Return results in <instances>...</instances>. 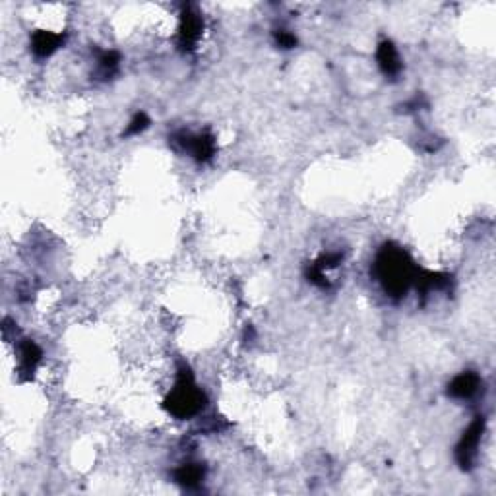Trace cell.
<instances>
[{
	"label": "cell",
	"instance_id": "6da1fadb",
	"mask_svg": "<svg viewBox=\"0 0 496 496\" xmlns=\"http://www.w3.org/2000/svg\"><path fill=\"white\" fill-rule=\"evenodd\" d=\"M378 274L386 291L393 295L405 293L409 283L413 281V266L407 254L400 248L384 250L378 258Z\"/></svg>",
	"mask_w": 496,
	"mask_h": 496
},
{
	"label": "cell",
	"instance_id": "7a4b0ae2",
	"mask_svg": "<svg viewBox=\"0 0 496 496\" xmlns=\"http://www.w3.org/2000/svg\"><path fill=\"white\" fill-rule=\"evenodd\" d=\"M167 407H169V413L179 417V419L192 417L200 411L202 392L196 388L190 376L180 374V378L177 380V384L167 400Z\"/></svg>",
	"mask_w": 496,
	"mask_h": 496
},
{
	"label": "cell",
	"instance_id": "3957f363",
	"mask_svg": "<svg viewBox=\"0 0 496 496\" xmlns=\"http://www.w3.org/2000/svg\"><path fill=\"white\" fill-rule=\"evenodd\" d=\"M482 436V420L477 419L475 423H471L469 428L463 434L462 442L458 446V460L462 463L463 467L465 465H471V462L475 460L477 450H479V444H481Z\"/></svg>",
	"mask_w": 496,
	"mask_h": 496
},
{
	"label": "cell",
	"instance_id": "277c9868",
	"mask_svg": "<svg viewBox=\"0 0 496 496\" xmlns=\"http://www.w3.org/2000/svg\"><path fill=\"white\" fill-rule=\"evenodd\" d=\"M477 390H479V376L473 372H463L460 376H455L448 386L450 396L458 400H467Z\"/></svg>",
	"mask_w": 496,
	"mask_h": 496
},
{
	"label": "cell",
	"instance_id": "5b68a950",
	"mask_svg": "<svg viewBox=\"0 0 496 496\" xmlns=\"http://www.w3.org/2000/svg\"><path fill=\"white\" fill-rule=\"evenodd\" d=\"M376 58H378L380 70H382L386 76H396V74L401 70L400 55H398V51H396V47H393L392 43H388V41L382 43V45L378 47V55H376Z\"/></svg>",
	"mask_w": 496,
	"mask_h": 496
},
{
	"label": "cell",
	"instance_id": "8992f818",
	"mask_svg": "<svg viewBox=\"0 0 496 496\" xmlns=\"http://www.w3.org/2000/svg\"><path fill=\"white\" fill-rule=\"evenodd\" d=\"M61 43H62L61 35L51 33V31H39V33L33 35L31 47H33L35 55L48 56V55H53L56 48L61 47Z\"/></svg>",
	"mask_w": 496,
	"mask_h": 496
},
{
	"label": "cell",
	"instance_id": "52a82bcc",
	"mask_svg": "<svg viewBox=\"0 0 496 496\" xmlns=\"http://www.w3.org/2000/svg\"><path fill=\"white\" fill-rule=\"evenodd\" d=\"M202 477H204V473H202L200 465H196V463L182 465V467L177 471V481L186 485V487H194V485H198V482L202 481Z\"/></svg>",
	"mask_w": 496,
	"mask_h": 496
}]
</instances>
